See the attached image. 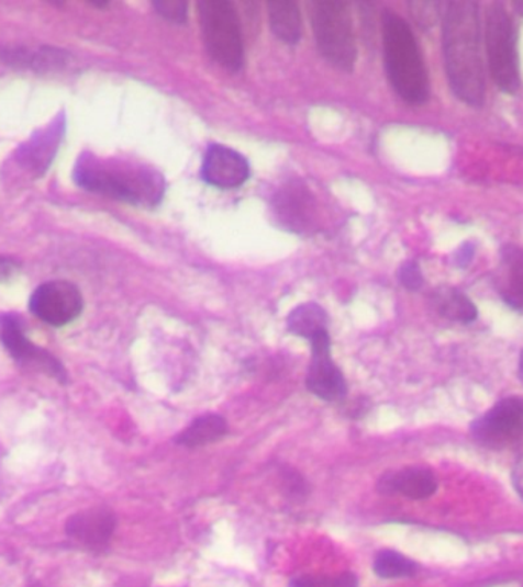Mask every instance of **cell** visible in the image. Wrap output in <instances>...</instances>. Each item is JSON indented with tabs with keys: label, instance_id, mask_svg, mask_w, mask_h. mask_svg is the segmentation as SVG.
<instances>
[{
	"label": "cell",
	"instance_id": "obj_1",
	"mask_svg": "<svg viewBox=\"0 0 523 587\" xmlns=\"http://www.w3.org/2000/svg\"><path fill=\"white\" fill-rule=\"evenodd\" d=\"M478 3H447L443 21V49L448 83L455 95L470 106L486 99V69Z\"/></svg>",
	"mask_w": 523,
	"mask_h": 587
},
{
	"label": "cell",
	"instance_id": "obj_2",
	"mask_svg": "<svg viewBox=\"0 0 523 587\" xmlns=\"http://www.w3.org/2000/svg\"><path fill=\"white\" fill-rule=\"evenodd\" d=\"M74 181L89 192L146 207L159 204L166 189L164 178L155 170L123 162L101 161L91 155L78 159Z\"/></svg>",
	"mask_w": 523,
	"mask_h": 587
},
{
	"label": "cell",
	"instance_id": "obj_3",
	"mask_svg": "<svg viewBox=\"0 0 523 587\" xmlns=\"http://www.w3.org/2000/svg\"><path fill=\"white\" fill-rule=\"evenodd\" d=\"M382 53L390 84L405 103L420 106L431 95L427 69L411 26L386 10L381 18Z\"/></svg>",
	"mask_w": 523,
	"mask_h": 587
},
{
	"label": "cell",
	"instance_id": "obj_4",
	"mask_svg": "<svg viewBox=\"0 0 523 587\" xmlns=\"http://www.w3.org/2000/svg\"><path fill=\"white\" fill-rule=\"evenodd\" d=\"M308 7L320 54L334 68L353 71L357 60V45L353 19L346 3L338 0H315Z\"/></svg>",
	"mask_w": 523,
	"mask_h": 587
},
{
	"label": "cell",
	"instance_id": "obj_5",
	"mask_svg": "<svg viewBox=\"0 0 523 587\" xmlns=\"http://www.w3.org/2000/svg\"><path fill=\"white\" fill-rule=\"evenodd\" d=\"M486 48L488 66L496 87L502 92L514 93L521 89L518 31L503 3H491L486 18Z\"/></svg>",
	"mask_w": 523,
	"mask_h": 587
},
{
	"label": "cell",
	"instance_id": "obj_6",
	"mask_svg": "<svg viewBox=\"0 0 523 587\" xmlns=\"http://www.w3.org/2000/svg\"><path fill=\"white\" fill-rule=\"evenodd\" d=\"M202 38L210 56L229 71H241L244 66V41L240 15L232 2L226 0H201L198 2Z\"/></svg>",
	"mask_w": 523,
	"mask_h": 587
},
{
	"label": "cell",
	"instance_id": "obj_7",
	"mask_svg": "<svg viewBox=\"0 0 523 587\" xmlns=\"http://www.w3.org/2000/svg\"><path fill=\"white\" fill-rule=\"evenodd\" d=\"M84 306L80 290L66 280L43 283L30 298L31 313L54 328H62L77 320Z\"/></svg>",
	"mask_w": 523,
	"mask_h": 587
},
{
	"label": "cell",
	"instance_id": "obj_8",
	"mask_svg": "<svg viewBox=\"0 0 523 587\" xmlns=\"http://www.w3.org/2000/svg\"><path fill=\"white\" fill-rule=\"evenodd\" d=\"M310 341L312 359L307 375L308 391L323 402H342L346 396L347 384L342 371L331 359L330 334L327 330H322Z\"/></svg>",
	"mask_w": 523,
	"mask_h": 587
},
{
	"label": "cell",
	"instance_id": "obj_9",
	"mask_svg": "<svg viewBox=\"0 0 523 587\" xmlns=\"http://www.w3.org/2000/svg\"><path fill=\"white\" fill-rule=\"evenodd\" d=\"M0 341L5 346L10 355L14 360L21 361L22 364L34 365L38 371L54 376L58 383H65L68 379L64 365L56 357L31 343L21 317L15 316V314L0 316Z\"/></svg>",
	"mask_w": 523,
	"mask_h": 587
},
{
	"label": "cell",
	"instance_id": "obj_10",
	"mask_svg": "<svg viewBox=\"0 0 523 587\" xmlns=\"http://www.w3.org/2000/svg\"><path fill=\"white\" fill-rule=\"evenodd\" d=\"M475 437L488 445H505L523 438V398L502 399L475 424Z\"/></svg>",
	"mask_w": 523,
	"mask_h": 587
},
{
	"label": "cell",
	"instance_id": "obj_11",
	"mask_svg": "<svg viewBox=\"0 0 523 587\" xmlns=\"http://www.w3.org/2000/svg\"><path fill=\"white\" fill-rule=\"evenodd\" d=\"M202 180L221 190L237 189L249 178V165L240 151L212 144L205 151L201 169Z\"/></svg>",
	"mask_w": 523,
	"mask_h": 587
},
{
	"label": "cell",
	"instance_id": "obj_12",
	"mask_svg": "<svg viewBox=\"0 0 523 587\" xmlns=\"http://www.w3.org/2000/svg\"><path fill=\"white\" fill-rule=\"evenodd\" d=\"M315 201L307 187L299 182L285 185L275 200L279 223L294 233L312 232L315 227Z\"/></svg>",
	"mask_w": 523,
	"mask_h": 587
},
{
	"label": "cell",
	"instance_id": "obj_13",
	"mask_svg": "<svg viewBox=\"0 0 523 587\" xmlns=\"http://www.w3.org/2000/svg\"><path fill=\"white\" fill-rule=\"evenodd\" d=\"M116 527V517L108 508H89L69 517L66 535L86 548L107 546Z\"/></svg>",
	"mask_w": 523,
	"mask_h": 587
},
{
	"label": "cell",
	"instance_id": "obj_14",
	"mask_svg": "<svg viewBox=\"0 0 523 587\" xmlns=\"http://www.w3.org/2000/svg\"><path fill=\"white\" fill-rule=\"evenodd\" d=\"M378 489L386 495L398 493V495L409 497V499L423 500L435 495L436 489H438V481H436L435 474L424 466H409L401 472L382 476Z\"/></svg>",
	"mask_w": 523,
	"mask_h": 587
},
{
	"label": "cell",
	"instance_id": "obj_15",
	"mask_svg": "<svg viewBox=\"0 0 523 587\" xmlns=\"http://www.w3.org/2000/svg\"><path fill=\"white\" fill-rule=\"evenodd\" d=\"M498 283L503 301L523 313V250L518 245L502 248Z\"/></svg>",
	"mask_w": 523,
	"mask_h": 587
},
{
	"label": "cell",
	"instance_id": "obj_16",
	"mask_svg": "<svg viewBox=\"0 0 523 587\" xmlns=\"http://www.w3.org/2000/svg\"><path fill=\"white\" fill-rule=\"evenodd\" d=\"M229 433V424L220 415L209 414L199 416L185 431L177 437V444L187 449H198L213 444Z\"/></svg>",
	"mask_w": 523,
	"mask_h": 587
},
{
	"label": "cell",
	"instance_id": "obj_17",
	"mask_svg": "<svg viewBox=\"0 0 523 587\" xmlns=\"http://www.w3.org/2000/svg\"><path fill=\"white\" fill-rule=\"evenodd\" d=\"M269 25L279 41L296 45L302 37V19L294 2H269Z\"/></svg>",
	"mask_w": 523,
	"mask_h": 587
},
{
	"label": "cell",
	"instance_id": "obj_18",
	"mask_svg": "<svg viewBox=\"0 0 523 587\" xmlns=\"http://www.w3.org/2000/svg\"><path fill=\"white\" fill-rule=\"evenodd\" d=\"M433 306L448 320L471 323L478 317V311L470 298L455 287H439L432 295Z\"/></svg>",
	"mask_w": 523,
	"mask_h": 587
},
{
	"label": "cell",
	"instance_id": "obj_19",
	"mask_svg": "<svg viewBox=\"0 0 523 587\" xmlns=\"http://www.w3.org/2000/svg\"><path fill=\"white\" fill-rule=\"evenodd\" d=\"M327 314L318 303L298 306L287 318L288 330L294 336L311 340L322 330H327Z\"/></svg>",
	"mask_w": 523,
	"mask_h": 587
},
{
	"label": "cell",
	"instance_id": "obj_20",
	"mask_svg": "<svg viewBox=\"0 0 523 587\" xmlns=\"http://www.w3.org/2000/svg\"><path fill=\"white\" fill-rule=\"evenodd\" d=\"M374 571L378 577L390 580V578L412 577L416 573V565L396 551H381L375 557Z\"/></svg>",
	"mask_w": 523,
	"mask_h": 587
},
{
	"label": "cell",
	"instance_id": "obj_21",
	"mask_svg": "<svg viewBox=\"0 0 523 587\" xmlns=\"http://www.w3.org/2000/svg\"><path fill=\"white\" fill-rule=\"evenodd\" d=\"M288 587H358V578L354 574H340L337 577H304L294 578Z\"/></svg>",
	"mask_w": 523,
	"mask_h": 587
},
{
	"label": "cell",
	"instance_id": "obj_22",
	"mask_svg": "<svg viewBox=\"0 0 523 587\" xmlns=\"http://www.w3.org/2000/svg\"><path fill=\"white\" fill-rule=\"evenodd\" d=\"M152 5H154L156 13L163 15L167 21L175 23H186L187 21L189 5L186 2H181V0H158Z\"/></svg>",
	"mask_w": 523,
	"mask_h": 587
},
{
	"label": "cell",
	"instance_id": "obj_23",
	"mask_svg": "<svg viewBox=\"0 0 523 587\" xmlns=\"http://www.w3.org/2000/svg\"><path fill=\"white\" fill-rule=\"evenodd\" d=\"M441 3H411L413 18L423 26H431L438 19Z\"/></svg>",
	"mask_w": 523,
	"mask_h": 587
},
{
	"label": "cell",
	"instance_id": "obj_24",
	"mask_svg": "<svg viewBox=\"0 0 523 587\" xmlns=\"http://www.w3.org/2000/svg\"><path fill=\"white\" fill-rule=\"evenodd\" d=\"M400 282L401 285L408 287V290L416 291L423 286L424 279L421 274L420 267L415 262H408L401 267L400 270Z\"/></svg>",
	"mask_w": 523,
	"mask_h": 587
},
{
	"label": "cell",
	"instance_id": "obj_25",
	"mask_svg": "<svg viewBox=\"0 0 523 587\" xmlns=\"http://www.w3.org/2000/svg\"><path fill=\"white\" fill-rule=\"evenodd\" d=\"M19 271H21V263L18 260L0 256V283L13 279Z\"/></svg>",
	"mask_w": 523,
	"mask_h": 587
},
{
	"label": "cell",
	"instance_id": "obj_26",
	"mask_svg": "<svg viewBox=\"0 0 523 587\" xmlns=\"http://www.w3.org/2000/svg\"><path fill=\"white\" fill-rule=\"evenodd\" d=\"M513 484L514 487H516L519 495H521L523 499V456L519 458L516 465H514Z\"/></svg>",
	"mask_w": 523,
	"mask_h": 587
},
{
	"label": "cell",
	"instance_id": "obj_27",
	"mask_svg": "<svg viewBox=\"0 0 523 587\" xmlns=\"http://www.w3.org/2000/svg\"><path fill=\"white\" fill-rule=\"evenodd\" d=\"M471 256H474V247H470V245L466 244L460 247L458 256H456V260H458L460 267H466L468 260L471 259Z\"/></svg>",
	"mask_w": 523,
	"mask_h": 587
},
{
	"label": "cell",
	"instance_id": "obj_28",
	"mask_svg": "<svg viewBox=\"0 0 523 587\" xmlns=\"http://www.w3.org/2000/svg\"><path fill=\"white\" fill-rule=\"evenodd\" d=\"M521 376H522V381H523V352H522V355H521Z\"/></svg>",
	"mask_w": 523,
	"mask_h": 587
},
{
	"label": "cell",
	"instance_id": "obj_29",
	"mask_svg": "<svg viewBox=\"0 0 523 587\" xmlns=\"http://www.w3.org/2000/svg\"><path fill=\"white\" fill-rule=\"evenodd\" d=\"M518 8H521V10L519 11H521V13L523 14V3H518Z\"/></svg>",
	"mask_w": 523,
	"mask_h": 587
}]
</instances>
